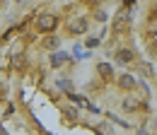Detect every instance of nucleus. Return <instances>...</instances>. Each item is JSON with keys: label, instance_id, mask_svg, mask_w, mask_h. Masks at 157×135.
Segmentation results:
<instances>
[{"label": "nucleus", "instance_id": "f257e3e1", "mask_svg": "<svg viewBox=\"0 0 157 135\" xmlns=\"http://www.w3.org/2000/svg\"><path fill=\"white\" fill-rule=\"evenodd\" d=\"M111 29H114L116 34H123V32L131 29V10H128V7H123V10L116 12V17L111 22Z\"/></svg>", "mask_w": 157, "mask_h": 135}, {"label": "nucleus", "instance_id": "f03ea898", "mask_svg": "<svg viewBox=\"0 0 157 135\" xmlns=\"http://www.w3.org/2000/svg\"><path fill=\"white\" fill-rule=\"evenodd\" d=\"M56 24H58V19L53 17V15H41V17L36 19V27H39L41 32H53Z\"/></svg>", "mask_w": 157, "mask_h": 135}, {"label": "nucleus", "instance_id": "7ed1b4c3", "mask_svg": "<svg viewBox=\"0 0 157 135\" xmlns=\"http://www.w3.org/2000/svg\"><path fill=\"white\" fill-rule=\"evenodd\" d=\"M68 29H70L73 34H82V32H87V19H85V17H75V19H70Z\"/></svg>", "mask_w": 157, "mask_h": 135}, {"label": "nucleus", "instance_id": "20e7f679", "mask_svg": "<svg viewBox=\"0 0 157 135\" xmlns=\"http://www.w3.org/2000/svg\"><path fill=\"white\" fill-rule=\"evenodd\" d=\"M97 73L101 75V80H111V77H114V68H111L109 63H99V65H97Z\"/></svg>", "mask_w": 157, "mask_h": 135}, {"label": "nucleus", "instance_id": "39448f33", "mask_svg": "<svg viewBox=\"0 0 157 135\" xmlns=\"http://www.w3.org/2000/svg\"><path fill=\"white\" fill-rule=\"evenodd\" d=\"M118 87H121V89H133V87H136V77L121 75V77H118Z\"/></svg>", "mask_w": 157, "mask_h": 135}, {"label": "nucleus", "instance_id": "423d86ee", "mask_svg": "<svg viewBox=\"0 0 157 135\" xmlns=\"http://www.w3.org/2000/svg\"><path fill=\"white\" fill-rule=\"evenodd\" d=\"M116 58H118V63H131L133 60V51L131 48H121L116 53Z\"/></svg>", "mask_w": 157, "mask_h": 135}, {"label": "nucleus", "instance_id": "0eeeda50", "mask_svg": "<svg viewBox=\"0 0 157 135\" xmlns=\"http://www.w3.org/2000/svg\"><path fill=\"white\" fill-rule=\"evenodd\" d=\"M123 109H126V111H138L140 104H138L136 99H126V101H123Z\"/></svg>", "mask_w": 157, "mask_h": 135}, {"label": "nucleus", "instance_id": "6e6552de", "mask_svg": "<svg viewBox=\"0 0 157 135\" xmlns=\"http://www.w3.org/2000/svg\"><path fill=\"white\" fill-rule=\"evenodd\" d=\"M65 53H56V56H51V65H53V68H58L60 63H63V60H65Z\"/></svg>", "mask_w": 157, "mask_h": 135}, {"label": "nucleus", "instance_id": "1a4fd4ad", "mask_svg": "<svg viewBox=\"0 0 157 135\" xmlns=\"http://www.w3.org/2000/svg\"><path fill=\"white\" fill-rule=\"evenodd\" d=\"M58 46H60V39H56V36L46 39V48H58Z\"/></svg>", "mask_w": 157, "mask_h": 135}, {"label": "nucleus", "instance_id": "9d476101", "mask_svg": "<svg viewBox=\"0 0 157 135\" xmlns=\"http://www.w3.org/2000/svg\"><path fill=\"white\" fill-rule=\"evenodd\" d=\"M87 46H90V48H94V46H99V39H87Z\"/></svg>", "mask_w": 157, "mask_h": 135}, {"label": "nucleus", "instance_id": "9b49d317", "mask_svg": "<svg viewBox=\"0 0 157 135\" xmlns=\"http://www.w3.org/2000/svg\"><path fill=\"white\" fill-rule=\"evenodd\" d=\"M126 5H136V0H126Z\"/></svg>", "mask_w": 157, "mask_h": 135}, {"label": "nucleus", "instance_id": "f8f14e48", "mask_svg": "<svg viewBox=\"0 0 157 135\" xmlns=\"http://www.w3.org/2000/svg\"><path fill=\"white\" fill-rule=\"evenodd\" d=\"M0 135H5V130H2V128H0Z\"/></svg>", "mask_w": 157, "mask_h": 135}]
</instances>
